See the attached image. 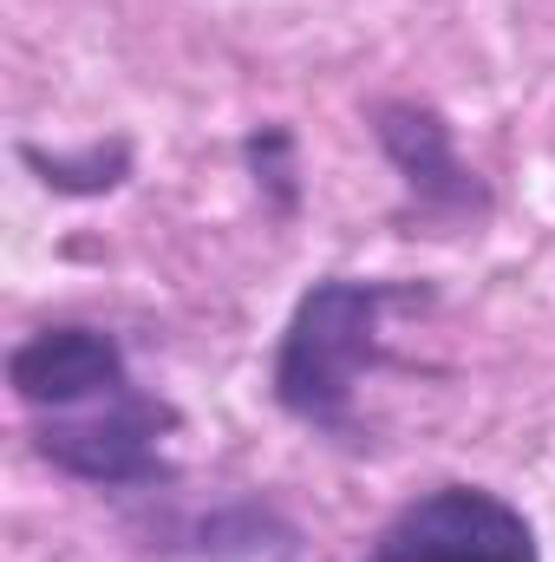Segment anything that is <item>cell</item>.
<instances>
[{
    "label": "cell",
    "instance_id": "cell-1",
    "mask_svg": "<svg viewBox=\"0 0 555 562\" xmlns=\"http://www.w3.org/2000/svg\"><path fill=\"white\" fill-rule=\"evenodd\" d=\"M393 301H399L393 281L360 276H327L294 301L269 367V393L287 419H301L307 431H353V400L386 353Z\"/></svg>",
    "mask_w": 555,
    "mask_h": 562
},
{
    "label": "cell",
    "instance_id": "cell-2",
    "mask_svg": "<svg viewBox=\"0 0 555 562\" xmlns=\"http://www.w3.org/2000/svg\"><path fill=\"white\" fill-rule=\"evenodd\" d=\"M366 562H543V543L510 497L484 484H438L386 517Z\"/></svg>",
    "mask_w": 555,
    "mask_h": 562
},
{
    "label": "cell",
    "instance_id": "cell-3",
    "mask_svg": "<svg viewBox=\"0 0 555 562\" xmlns=\"http://www.w3.org/2000/svg\"><path fill=\"white\" fill-rule=\"evenodd\" d=\"M177 431V413L144 393L125 386L86 413H53V419L33 431V451L79 477V484H112V491H132V484H163L170 464H163V438Z\"/></svg>",
    "mask_w": 555,
    "mask_h": 562
},
{
    "label": "cell",
    "instance_id": "cell-4",
    "mask_svg": "<svg viewBox=\"0 0 555 562\" xmlns=\"http://www.w3.org/2000/svg\"><path fill=\"white\" fill-rule=\"evenodd\" d=\"M373 138L386 150L393 177L406 183V203H412L418 223L464 229V223L490 216V190L457 157V138H451L444 112H431L418 99H386V105H373Z\"/></svg>",
    "mask_w": 555,
    "mask_h": 562
},
{
    "label": "cell",
    "instance_id": "cell-5",
    "mask_svg": "<svg viewBox=\"0 0 555 562\" xmlns=\"http://www.w3.org/2000/svg\"><path fill=\"white\" fill-rule=\"evenodd\" d=\"M7 386L33 413H86L132 386V360L105 327H39L7 353Z\"/></svg>",
    "mask_w": 555,
    "mask_h": 562
},
{
    "label": "cell",
    "instance_id": "cell-6",
    "mask_svg": "<svg viewBox=\"0 0 555 562\" xmlns=\"http://www.w3.org/2000/svg\"><path fill=\"white\" fill-rule=\"evenodd\" d=\"M20 164L53 190V196H105L132 177V144L99 138L86 150H46V144H20Z\"/></svg>",
    "mask_w": 555,
    "mask_h": 562
},
{
    "label": "cell",
    "instance_id": "cell-7",
    "mask_svg": "<svg viewBox=\"0 0 555 562\" xmlns=\"http://www.w3.org/2000/svg\"><path fill=\"white\" fill-rule=\"evenodd\" d=\"M242 157H249V177H256V190H269V196H275V210L287 216V210L301 203L294 132H287V125H256V132L242 138Z\"/></svg>",
    "mask_w": 555,
    "mask_h": 562
}]
</instances>
